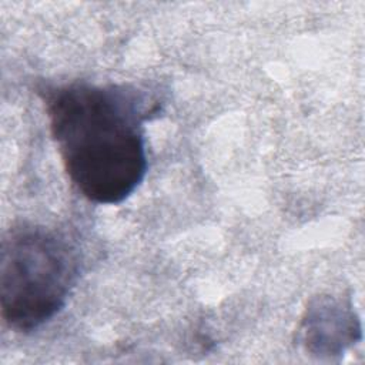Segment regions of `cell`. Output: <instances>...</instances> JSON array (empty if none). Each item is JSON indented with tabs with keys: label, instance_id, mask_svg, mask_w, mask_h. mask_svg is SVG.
<instances>
[{
	"label": "cell",
	"instance_id": "cell-2",
	"mask_svg": "<svg viewBox=\"0 0 365 365\" xmlns=\"http://www.w3.org/2000/svg\"><path fill=\"white\" fill-rule=\"evenodd\" d=\"M78 254L60 232L38 224L11 227L1 240L0 307L4 322L29 334L66 305L78 277Z\"/></svg>",
	"mask_w": 365,
	"mask_h": 365
},
{
	"label": "cell",
	"instance_id": "cell-1",
	"mask_svg": "<svg viewBox=\"0 0 365 365\" xmlns=\"http://www.w3.org/2000/svg\"><path fill=\"white\" fill-rule=\"evenodd\" d=\"M50 131L64 170L91 202L115 205L144 181V123L157 103L133 84L73 81L44 94Z\"/></svg>",
	"mask_w": 365,
	"mask_h": 365
},
{
	"label": "cell",
	"instance_id": "cell-3",
	"mask_svg": "<svg viewBox=\"0 0 365 365\" xmlns=\"http://www.w3.org/2000/svg\"><path fill=\"white\" fill-rule=\"evenodd\" d=\"M359 339L361 321L349 298L321 294L308 302L298 327V341L305 352L332 359Z\"/></svg>",
	"mask_w": 365,
	"mask_h": 365
}]
</instances>
